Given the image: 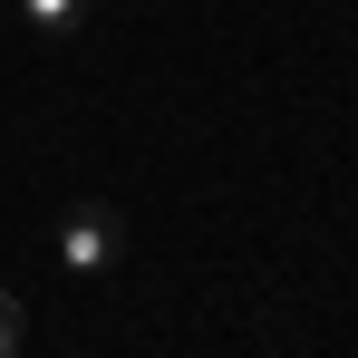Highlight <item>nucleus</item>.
I'll use <instances>...</instances> for the list:
<instances>
[{"mask_svg": "<svg viewBox=\"0 0 358 358\" xmlns=\"http://www.w3.org/2000/svg\"><path fill=\"white\" fill-rule=\"evenodd\" d=\"M117 252H126V223L107 203H68L59 213V262L68 271H117Z\"/></svg>", "mask_w": 358, "mask_h": 358, "instance_id": "nucleus-1", "label": "nucleus"}, {"mask_svg": "<svg viewBox=\"0 0 358 358\" xmlns=\"http://www.w3.org/2000/svg\"><path fill=\"white\" fill-rule=\"evenodd\" d=\"M20 20H29V29H49V39H68V29H87V20H97V0H20Z\"/></svg>", "mask_w": 358, "mask_h": 358, "instance_id": "nucleus-2", "label": "nucleus"}, {"mask_svg": "<svg viewBox=\"0 0 358 358\" xmlns=\"http://www.w3.org/2000/svg\"><path fill=\"white\" fill-rule=\"evenodd\" d=\"M20 339H29V310L0 291V358H20Z\"/></svg>", "mask_w": 358, "mask_h": 358, "instance_id": "nucleus-3", "label": "nucleus"}]
</instances>
